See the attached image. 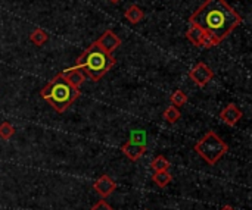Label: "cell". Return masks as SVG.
I'll list each match as a JSON object with an SVG mask.
<instances>
[{
  "instance_id": "obj_1",
  "label": "cell",
  "mask_w": 252,
  "mask_h": 210,
  "mask_svg": "<svg viewBox=\"0 0 252 210\" xmlns=\"http://www.w3.org/2000/svg\"><path fill=\"white\" fill-rule=\"evenodd\" d=\"M189 24H195L204 29L217 46L242 24V16L226 0H205L190 15Z\"/></svg>"
},
{
  "instance_id": "obj_2",
  "label": "cell",
  "mask_w": 252,
  "mask_h": 210,
  "mask_svg": "<svg viewBox=\"0 0 252 210\" xmlns=\"http://www.w3.org/2000/svg\"><path fill=\"white\" fill-rule=\"evenodd\" d=\"M80 88L74 87L61 72L56 74L40 91V96L58 113H63L80 97Z\"/></svg>"
},
{
  "instance_id": "obj_3",
  "label": "cell",
  "mask_w": 252,
  "mask_h": 210,
  "mask_svg": "<svg viewBox=\"0 0 252 210\" xmlns=\"http://www.w3.org/2000/svg\"><path fill=\"white\" fill-rule=\"evenodd\" d=\"M114 65H115V57L112 56V53L105 52L94 41L80 54L74 66L80 68L86 74V77H89L92 81H99L112 69Z\"/></svg>"
},
{
  "instance_id": "obj_4",
  "label": "cell",
  "mask_w": 252,
  "mask_h": 210,
  "mask_svg": "<svg viewBox=\"0 0 252 210\" xmlns=\"http://www.w3.org/2000/svg\"><path fill=\"white\" fill-rule=\"evenodd\" d=\"M195 152L202 158L208 165H216L227 152L229 146L214 132L208 131L196 144H195Z\"/></svg>"
},
{
  "instance_id": "obj_5",
  "label": "cell",
  "mask_w": 252,
  "mask_h": 210,
  "mask_svg": "<svg viewBox=\"0 0 252 210\" xmlns=\"http://www.w3.org/2000/svg\"><path fill=\"white\" fill-rule=\"evenodd\" d=\"M214 77V72L213 69L205 65L204 62H199L196 63L190 71H189V78L198 85V87H205Z\"/></svg>"
},
{
  "instance_id": "obj_6",
  "label": "cell",
  "mask_w": 252,
  "mask_h": 210,
  "mask_svg": "<svg viewBox=\"0 0 252 210\" xmlns=\"http://www.w3.org/2000/svg\"><path fill=\"white\" fill-rule=\"evenodd\" d=\"M186 37H188V40H189L192 44H195V46H198V47H202V49L216 47L214 41L205 34V31L201 29V28H199L198 25H195V24H190V25H189V29H188V32H186Z\"/></svg>"
},
{
  "instance_id": "obj_7",
  "label": "cell",
  "mask_w": 252,
  "mask_h": 210,
  "mask_svg": "<svg viewBox=\"0 0 252 210\" xmlns=\"http://www.w3.org/2000/svg\"><path fill=\"white\" fill-rule=\"evenodd\" d=\"M242 110L235 105V103H229L221 112H220V119L227 124L229 127H235L241 119H242Z\"/></svg>"
},
{
  "instance_id": "obj_8",
  "label": "cell",
  "mask_w": 252,
  "mask_h": 210,
  "mask_svg": "<svg viewBox=\"0 0 252 210\" xmlns=\"http://www.w3.org/2000/svg\"><path fill=\"white\" fill-rule=\"evenodd\" d=\"M96 43H97L105 52H108V53H112L114 50H117V49L121 46L120 37H118L114 31H111V29L105 31V32L99 37V40H97Z\"/></svg>"
},
{
  "instance_id": "obj_9",
  "label": "cell",
  "mask_w": 252,
  "mask_h": 210,
  "mask_svg": "<svg viewBox=\"0 0 252 210\" xmlns=\"http://www.w3.org/2000/svg\"><path fill=\"white\" fill-rule=\"evenodd\" d=\"M121 150H123V153L130 160L136 162V160H139L145 155V152H146V143H137V141H133L131 140V141L124 143L123 147H121Z\"/></svg>"
},
{
  "instance_id": "obj_10",
  "label": "cell",
  "mask_w": 252,
  "mask_h": 210,
  "mask_svg": "<svg viewBox=\"0 0 252 210\" xmlns=\"http://www.w3.org/2000/svg\"><path fill=\"white\" fill-rule=\"evenodd\" d=\"M93 188H94V191L99 196L108 197V196H111L117 190V183L111 177L102 175V177H99V180H96V183L93 184Z\"/></svg>"
},
{
  "instance_id": "obj_11",
  "label": "cell",
  "mask_w": 252,
  "mask_h": 210,
  "mask_svg": "<svg viewBox=\"0 0 252 210\" xmlns=\"http://www.w3.org/2000/svg\"><path fill=\"white\" fill-rule=\"evenodd\" d=\"M74 87H77V88H80L83 84H84V81H86V74L80 69V68H77V66H71V68H68V69H65V71H62L61 72Z\"/></svg>"
},
{
  "instance_id": "obj_12",
  "label": "cell",
  "mask_w": 252,
  "mask_h": 210,
  "mask_svg": "<svg viewBox=\"0 0 252 210\" xmlns=\"http://www.w3.org/2000/svg\"><path fill=\"white\" fill-rule=\"evenodd\" d=\"M124 16H126V19H127L130 24H134V25H136V24L142 22V19L145 18V12H143L137 4H131V6L127 7Z\"/></svg>"
},
{
  "instance_id": "obj_13",
  "label": "cell",
  "mask_w": 252,
  "mask_h": 210,
  "mask_svg": "<svg viewBox=\"0 0 252 210\" xmlns=\"http://www.w3.org/2000/svg\"><path fill=\"white\" fill-rule=\"evenodd\" d=\"M171 180H173V177L170 175V172H168V171H159V172H155V174H154V177H152V181H154L158 187H161V188L167 187V185L171 183Z\"/></svg>"
},
{
  "instance_id": "obj_14",
  "label": "cell",
  "mask_w": 252,
  "mask_h": 210,
  "mask_svg": "<svg viewBox=\"0 0 252 210\" xmlns=\"http://www.w3.org/2000/svg\"><path fill=\"white\" fill-rule=\"evenodd\" d=\"M47 40H49V34L44 29H41V28H35L30 34V41L34 43L35 46H43Z\"/></svg>"
},
{
  "instance_id": "obj_15",
  "label": "cell",
  "mask_w": 252,
  "mask_h": 210,
  "mask_svg": "<svg viewBox=\"0 0 252 210\" xmlns=\"http://www.w3.org/2000/svg\"><path fill=\"white\" fill-rule=\"evenodd\" d=\"M180 116H182V113H180L179 107H176V106L167 107L165 112H164V115H162V118H164L168 124H176V122L180 119Z\"/></svg>"
},
{
  "instance_id": "obj_16",
  "label": "cell",
  "mask_w": 252,
  "mask_h": 210,
  "mask_svg": "<svg viewBox=\"0 0 252 210\" xmlns=\"http://www.w3.org/2000/svg\"><path fill=\"white\" fill-rule=\"evenodd\" d=\"M151 166L155 172H159V171H168L170 169V162L164 158V156H157L152 162H151Z\"/></svg>"
},
{
  "instance_id": "obj_17",
  "label": "cell",
  "mask_w": 252,
  "mask_h": 210,
  "mask_svg": "<svg viewBox=\"0 0 252 210\" xmlns=\"http://www.w3.org/2000/svg\"><path fill=\"white\" fill-rule=\"evenodd\" d=\"M171 103L173 106L176 107H180V106H185L188 103V94L182 90H176L173 94H171Z\"/></svg>"
},
{
  "instance_id": "obj_18",
  "label": "cell",
  "mask_w": 252,
  "mask_h": 210,
  "mask_svg": "<svg viewBox=\"0 0 252 210\" xmlns=\"http://www.w3.org/2000/svg\"><path fill=\"white\" fill-rule=\"evenodd\" d=\"M13 134H15V128H13V125L10 122L4 121V122L0 124V138L9 140V138H12Z\"/></svg>"
},
{
  "instance_id": "obj_19",
  "label": "cell",
  "mask_w": 252,
  "mask_h": 210,
  "mask_svg": "<svg viewBox=\"0 0 252 210\" xmlns=\"http://www.w3.org/2000/svg\"><path fill=\"white\" fill-rule=\"evenodd\" d=\"M90 210H114V209H112V208H111L105 200H99L96 205H93V206H92V209Z\"/></svg>"
},
{
  "instance_id": "obj_20",
  "label": "cell",
  "mask_w": 252,
  "mask_h": 210,
  "mask_svg": "<svg viewBox=\"0 0 252 210\" xmlns=\"http://www.w3.org/2000/svg\"><path fill=\"white\" fill-rule=\"evenodd\" d=\"M221 210H236V209H233L232 206H224V208H223Z\"/></svg>"
},
{
  "instance_id": "obj_21",
  "label": "cell",
  "mask_w": 252,
  "mask_h": 210,
  "mask_svg": "<svg viewBox=\"0 0 252 210\" xmlns=\"http://www.w3.org/2000/svg\"><path fill=\"white\" fill-rule=\"evenodd\" d=\"M111 3H118V1H121V0H109Z\"/></svg>"
}]
</instances>
